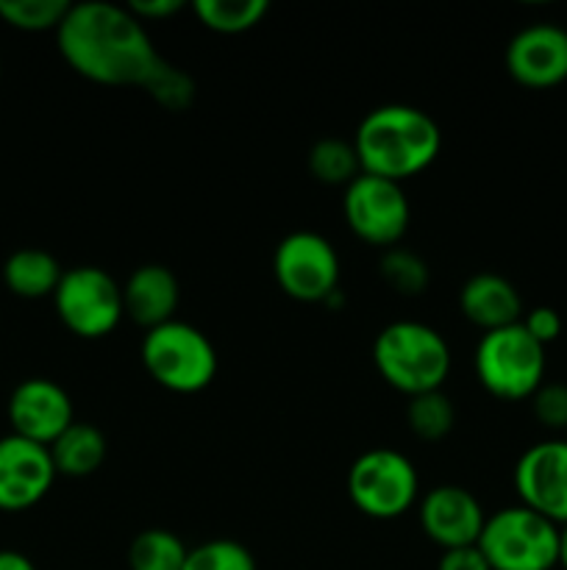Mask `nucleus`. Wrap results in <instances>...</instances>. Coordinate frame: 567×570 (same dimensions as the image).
<instances>
[{
	"label": "nucleus",
	"instance_id": "nucleus-19",
	"mask_svg": "<svg viewBox=\"0 0 567 570\" xmlns=\"http://www.w3.org/2000/svg\"><path fill=\"white\" fill-rule=\"evenodd\" d=\"M61 271L59 259L42 248H20L6 259L3 265V282L20 298H53L56 287H59Z\"/></svg>",
	"mask_w": 567,
	"mask_h": 570
},
{
	"label": "nucleus",
	"instance_id": "nucleus-21",
	"mask_svg": "<svg viewBox=\"0 0 567 570\" xmlns=\"http://www.w3.org/2000/svg\"><path fill=\"white\" fill-rule=\"evenodd\" d=\"M309 170L320 184L348 187L354 178L361 176V161L354 142L339 137H322L311 145Z\"/></svg>",
	"mask_w": 567,
	"mask_h": 570
},
{
	"label": "nucleus",
	"instance_id": "nucleus-22",
	"mask_svg": "<svg viewBox=\"0 0 567 570\" xmlns=\"http://www.w3.org/2000/svg\"><path fill=\"white\" fill-rule=\"evenodd\" d=\"M192 9L209 31L242 33L265 20L270 3L267 0H195Z\"/></svg>",
	"mask_w": 567,
	"mask_h": 570
},
{
	"label": "nucleus",
	"instance_id": "nucleus-4",
	"mask_svg": "<svg viewBox=\"0 0 567 570\" xmlns=\"http://www.w3.org/2000/svg\"><path fill=\"white\" fill-rule=\"evenodd\" d=\"M145 371L172 393H200L217 376V348L198 326L183 321L161 323L142 337Z\"/></svg>",
	"mask_w": 567,
	"mask_h": 570
},
{
	"label": "nucleus",
	"instance_id": "nucleus-17",
	"mask_svg": "<svg viewBox=\"0 0 567 570\" xmlns=\"http://www.w3.org/2000/svg\"><path fill=\"white\" fill-rule=\"evenodd\" d=\"M461 315L484 332L515 326L523 321V298L509 278L498 273H476L459 289Z\"/></svg>",
	"mask_w": 567,
	"mask_h": 570
},
{
	"label": "nucleus",
	"instance_id": "nucleus-2",
	"mask_svg": "<svg viewBox=\"0 0 567 570\" xmlns=\"http://www.w3.org/2000/svg\"><path fill=\"white\" fill-rule=\"evenodd\" d=\"M361 173L400 178L417 176L434 165L442 150V131L428 111L406 104H387L367 111L354 137Z\"/></svg>",
	"mask_w": 567,
	"mask_h": 570
},
{
	"label": "nucleus",
	"instance_id": "nucleus-32",
	"mask_svg": "<svg viewBox=\"0 0 567 570\" xmlns=\"http://www.w3.org/2000/svg\"><path fill=\"white\" fill-rule=\"evenodd\" d=\"M559 566L567 570V523L559 527Z\"/></svg>",
	"mask_w": 567,
	"mask_h": 570
},
{
	"label": "nucleus",
	"instance_id": "nucleus-13",
	"mask_svg": "<svg viewBox=\"0 0 567 570\" xmlns=\"http://www.w3.org/2000/svg\"><path fill=\"white\" fill-rule=\"evenodd\" d=\"M9 423L11 434H17V438L50 445L76 423L70 395L53 379H26V382L17 384L9 399Z\"/></svg>",
	"mask_w": 567,
	"mask_h": 570
},
{
	"label": "nucleus",
	"instance_id": "nucleus-12",
	"mask_svg": "<svg viewBox=\"0 0 567 570\" xmlns=\"http://www.w3.org/2000/svg\"><path fill=\"white\" fill-rule=\"evenodd\" d=\"M56 468L48 445L31 443L17 434L0 438V510L22 512L50 493Z\"/></svg>",
	"mask_w": 567,
	"mask_h": 570
},
{
	"label": "nucleus",
	"instance_id": "nucleus-16",
	"mask_svg": "<svg viewBox=\"0 0 567 570\" xmlns=\"http://www.w3.org/2000/svg\"><path fill=\"white\" fill-rule=\"evenodd\" d=\"M178 301H181V287H178L176 273L156 262L139 265L122 284L126 315L148 332L161 323L176 321Z\"/></svg>",
	"mask_w": 567,
	"mask_h": 570
},
{
	"label": "nucleus",
	"instance_id": "nucleus-14",
	"mask_svg": "<svg viewBox=\"0 0 567 570\" xmlns=\"http://www.w3.org/2000/svg\"><path fill=\"white\" fill-rule=\"evenodd\" d=\"M506 70L517 83L531 89L556 87L567 78V28L534 22L506 45Z\"/></svg>",
	"mask_w": 567,
	"mask_h": 570
},
{
	"label": "nucleus",
	"instance_id": "nucleus-27",
	"mask_svg": "<svg viewBox=\"0 0 567 570\" xmlns=\"http://www.w3.org/2000/svg\"><path fill=\"white\" fill-rule=\"evenodd\" d=\"M531 406L543 426L567 429V384L543 382L537 393L531 395Z\"/></svg>",
	"mask_w": 567,
	"mask_h": 570
},
{
	"label": "nucleus",
	"instance_id": "nucleus-5",
	"mask_svg": "<svg viewBox=\"0 0 567 570\" xmlns=\"http://www.w3.org/2000/svg\"><path fill=\"white\" fill-rule=\"evenodd\" d=\"M476 546L493 570H550L559 566V527L523 504L493 512Z\"/></svg>",
	"mask_w": 567,
	"mask_h": 570
},
{
	"label": "nucleus",
	"instance_id": "nucleus-6",
	"mask_svg": "<svg viewBox=\"0 0 567 570\" xmlns=\"http://www.w3.org/2000/svg\"><path fill=\"white\" fill-rule=\"evenodd\" d=\"M472 365L481 387L495 399H531L545 379V345H539L523 328V323H515V326L484 332Z\"/></svg>",
	"mask_w": 567,
	"mask_h": 570
},
{
	"label": "nucleus",
	"instance_id": "nucleus-1",
	"mask_svg": "<svg viewBox=\"0 0 567 570\" xmlns=\"http://www.w3.org/2000/svg\"><path fill=\"white\" fill-rule=\"evenodd\" d=\"M56 42L78 76L103 87H139L148 92L170 65L128 6L100 0L70 6L56 28Z\"/></svg>",
	"mask_w": 567,
	"mask_h": 570
},
{
	"label": "nucleus",
	"instance_id": "nucleus-3",
	"mask_svg": "<svg viewBox=\"0 0 567 570\" xmlns=\"http://www.w3.org/2000/svg\"><path fill=\"white\" fill-rule=\"evenodd\" d=\"M372 362L389 387L411 399L442 387L450 373V348L428 323L395 321L378 332Z\"/></svg>",
	"mask_w": 567,
	"mask_h": 570
},
{
	"label": "nucleus",
	"instance_id": "nucleus-10",
	"mask_svg": "<svg viewBox=\"0 0 567 570\" xmlns=\"http://www.w3.org/2000/svg\"><path fill=\"white\" fill-rule=\"evenodd\" d=\"M342 215L356 237L378 248H395L411 220L404 187L370 173H361L345 187Z\"/></svg>",
	"mask_w": 567,
	"mask_h": 570
},
{
	"label": "nucleus",
	"instance_id": "nucleus-31",
	"mask_svg": "<svg viewBox=\"0 0 567 570\" xmlns=\"http://www.w3.org/2000/svg\"><path fill=\"white\" fill-rule=\"evenodd\" d=\"M0 570H37V566L20 551L3 549L0 551Z\"/></svg>",
	"mask_w": 567,
	"mask_h": 570
},
{
	"label": "nucleus",
	"instance_id": "nucleus-15",
	"mask_svg": "<svg viewBox=\"0 0 567 570\" xmlns=\"http://www.w3.org/2000/svg\"><path fill=\"white\" fill-rule=\"evenodd\" d=\"M420 523L422 532L439 549H461V546H476L481 538V529L487 523L481 504L476 495L459 484H439L428 490L420 501Z\"/></svg>",
	"mask_w": 567,
	"mask_h": 570
},
{
	"label": "nucleus",
	"instance_id": "nucleus-25",
	"mask_svg": "<svg viewBox=\"0 0 567 570\" xmlns=\"http://www.w3.org/2000/svg\"><path fill=\"white\" fill-rule=\"evenodd\" d=\"M381 276L395 293L400 295H420L428 289L431 282V271H428L426 259L417 256L409 248H387V254L381 256Z\"/></svg>",
	"mask_w": 567,
	"mask_h": 570
},
{
	"label": "nucleus",
	"instance_id": "nucleus-9",
	"mask_svg": "<svg viewBox=\"0 0 567 570\" xmlns=\"http://www.w3.org/2000/svg\"><path fill=\"white\" fill-rule=\"evenodd\" d=\"M272 276L289 298L326 304L339 289V256L322 234L292 232L276 245Z\"/></svg>",
	"mask_w": 567,
	"mask_h": 570
},
{
	"label": "nucleus",
	"instance_id": "nucleus-11",
	"mask_svg": "<svg viewBox=\"0 0 567 570\" xmlns=\"http://www.w3.org/2000/svg\"><path fill=\"white\" fill-rule=\"evenodd\" d=\"M520 504L556 527L567 523V440H543L520 454L515 465Z\"/></svg>",
	"mask_w": 567,
	"mask_h": 570
},
{
	"label": "nucleus",
	"instance_id": "nucleus-26",
	"mask_svg": "<svg viewBox=\"0 0 567 570\" xmlns=\"http://www.w3.org/2000/svg\"><path fill=\"white\" fill-rule=\"evenodd\" d=\"M183 570H256V560L237 540L217 538L189 549Z\"/></svg>",
	"mask_w": 567,
	"mask_h": 570
},
{
	"label": "nucleus",
	"instance_id": "nucleus-24",
	"mask_svg": "<svg viewBox=\"0 0 567 570\" xmlns=\"http://www.w3.org/2000/svg\"><path fill=\"white\" fill-rule=\"evenodd\" d=\"M70 6L67 0H0V20L17 31H56Z\"/></svg>",
	"mask_w": 567,
	"mask_h": 570
},
{
	"label": "nucleus",
	"instance_id": "nucleus-8",
	"mask_svg": "<svg viewBox=\"0 0 567 570\" xmlns=\"http://www.w3.org/2000/svg\"><path fill=\"white\" fill-rule=\"evenodd\" d=\"M56 315L83 340H100L120 326L126 306H122V287L94 265L70 267L61 276L53 293Z\"/></svg>",
	"mask_w": 567,
	"mask_h": 570
},
{
	"label": "nucleus",
	"instance_id": "nucleus-29",
	"mask_svg": "<svg viewBox=\"0 0 567 570\" xmlns=\"http://www.w3.org/2000/svg\"><path fill=\"white\" fill-rule=\"evenodd\" d=\"M437 570H493L484 560L478 546H461V549H448L439 557Z\"/></svg>",
	"mask_w": 567,
	"mask_h": 570
},
{
	"label": "nucleus",
	"instance_id": "nucleus-30",
	"mask_svg": "<svg viewBox=\"0 0 567 570\" xmlns=\"http://www.w3.org/2000/svg\"><path fill=\"white\" fill-rule=\"evenodd\" d=\"M183 9V0H131L128 11H131L137 20H167V17L178 14Z\"/></svg>",
	"mask_w": 567,
	"mask_h": 570
},
{
	"label": "nucleus",
	"instance_id": "nucleus-28",
	"mask_svg": "<svg viewBox=\"0 0 567 570\" xmlns=\"http://www.w3.org/2000/svg\"><path fill=\"white\" fill-rule=\"evenodd\" d=\"M520 323L539 345L554 343L561 334V315L554 306H534V309H528V315L523 317Z\"/></svg>",
	"mask_w": 567,
	"mask_h": 570
},
{
	"label": "nucleus",
	"instance_id": "nucleus-7",
	"mask_svg": "<svg viewBox=\"0 0 567 570\" xmlns=\"http://www.w3.org/2000/svg\"><path fill=\"white\" fill-rule=\"evenodd\" d=\"M420 479L406 454L392 449H370L348 471V495L359 512L376 521L400 518L417 501Z\"/></svg>",
	"mask_w": 567,
	"mask_h": 570
},
{
	"label": "nucleus",
	"instance_id": "nucleus-20",
	"mask_svg": "<svg viewBox=\"0 0 567 570\" xmlns=\"http://www.w3.org/2000/svg\"><path fill=\"white\" fill-rule=\"evenodd\" d=\"M189 549L170 529H145L128 546L131 570H183Z\"/></svg>",
	"mask_w": 567,
	"mask_h": 570
},
{
	"label": "nucleus",
	"instance_id": "nucleus-23",
	"mask_svg": "<svg viewBox=\"0 0 567 570\" xmlns=\"http://www.w3.org/2000/svg\"><path fill=\"white\" fill-rule=\"evenodd\" d=\"M406 423H409L411 434L428 440V443L448 438L456 423L454 401L442 390L411 395L409 406H406Z\"/></svg>",
	"mask_w": 567,
	"mask_h": 570
},
{
	"label": "nucleus",
	"instance_id": "nucleus-18",
	"mask_svg": "<svg viewBox=\"0 0 567 570\" xmlns=\"http://www.w3.org/2000/svg\"><path fill=\"white\" fill-rule=\"evenodd\" d=\"M48 451L56 473L83 479L100 471V465L106 462V454H109V440H106V434L94 423L76 421L67 432H61L48 445Z\"/></svg>",
	"mask_w": 567,
	"mask_h": 570
}]
</instances>
